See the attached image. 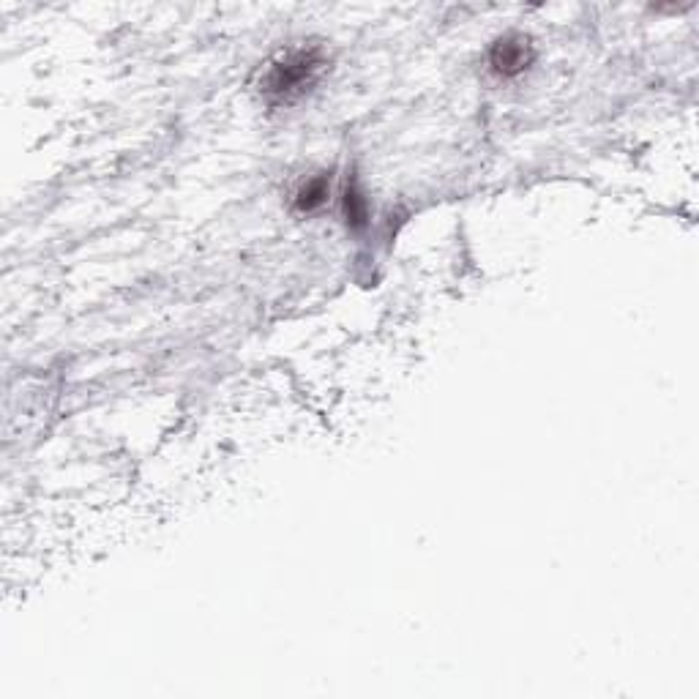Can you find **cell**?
<instances>
[{
  "mask_svg": "<svg viewBox=\"0 0 699 699\" xmlns=\"http://www.w3.org/2000/svg\"><path fill=\"white\" fill-rule=\"evenodd\" d=\"M345 219L353 230H364L366 219H369V205L361 189L355 183H347L345 189Z\"/></svg>",
  "mask_w": 699,
  "mask_h": 699,
  "instance_id": "cell-4",
  "label": "cell"
},
{
  "mask_svg": "<svg viewBox=\"0 0 699 699\" xmlns=\"http://www.w3.org/2000/svg\"><path fill=\"white\" fill-rule=\"evenodd\" d=\"M325 200H328V178L325 175H317L312 181H306L293 197L295 211L301 213H312L317 208H323Z\"/></svg>",
  "mask_w": 699,
  "mask_h": 699,
  "instance_id": "cell-3",
  "label": "cell"
},
{
  "mask_svg": "<svg viewBox=\"0 0 699 699\" xmlns=\"http://www.w3.org/2000/svg\"><path fill=\"white\" fill-rule=\"evenodd\" d=\"M323 69L325 55L317 47L287 52L279 61L271 63V69L265 71L260 91H263L265 102L293 104L315 88Z\"/></svg>",
  "mask_w": 699,
  "mask_h": 699,
  "instance_id": "cell-1",
  "label": "cell"
},
{
  "mask_svg": "<svg viewBox=\"0 0 699 699\" xmlns=\"http://www.w3.org/2000/svg\"><path fill=\"white\" fill-rule=\"evenodd\" d=\"M536 61V50L525 36L508 33L503 39H497L489 50V66L497 77H519L522 71L530 69V63Z\"/></svg>",
  "mask_w": 699,
  "mask_h": 699,
  "instance_id": "cell-2",
  "label": "cell"
}]
</instances>
